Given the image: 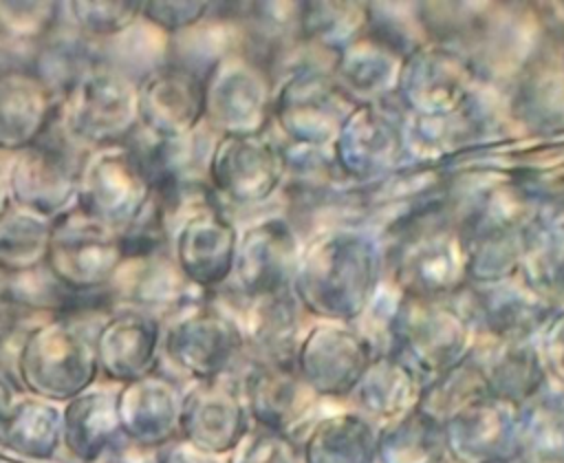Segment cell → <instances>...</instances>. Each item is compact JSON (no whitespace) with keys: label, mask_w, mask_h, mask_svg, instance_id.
<instances>
[{"label":"cell","mask_w":564,"mask_h":463,"mask_svg":"<svg viewBox=\"0 0 564 463\" xmlns=\"http://www.w3.org/2000/svg\"><path fill=\"white\" fill-rule=\"evenodd\" d=\"M520 463H564V390H544L520 408Z\"/></svg>","instance_id":"obj_11"},{"label":"cell","mask_w":564,"mask_h":463,"mask_svg":"<svg viewBox=\"0 0 564 463\" xmlns=\"http://www.w3.org/2000/svg\"><path fill=\"white\" fill-rule=\"evenodd\" d=\"M247 417L240 390L220 386L196 392L183 410L187 437L209 454L231 452L249 432Z\"/></svg>","instance_id":"obj_8"},{"label":"cell","mask_w":564,"mask_h":463,"mask_svg":"<svg viewBox=\"0 0 564 463\" xmlns=\"http://www.w3.org/2000/svg\"><path fill=\"white\" fill-rule=\"evenodd\" d=\"M425 379L394 353H377L355 390L348 395L352 412L372 426H388L419 408Z\"/></svg>","instance_id":"obj_5"},{"label":"cell","mask_w":564,"mask_h":463,"mask_svg":"<svg viewBox=\"0 0 564 463\" xmlns=\"http://www.w3.org/2000/svg\"><path fill=\"white\" fill-rule=\"evenodd\" d=\"M476 357L489 395L518 410L546 390L549 375L535 342L494 344L487 353H476Z\"/></svg>","instance_id":"obj_7"},{"label":"cell","mask_w":564,"mask_h":463,"mask_svg":"<svg viewBox=\"0 0 564 463\" xmlns=\"http://www.w3.org/2000/svg\"><path fill=\"white\" fill-rule=\"evenodd\" d=\"M240 397L247 414L260 428L282 434H291L315 399L300 377L295 359H256L242 377Z\"/></svg>","instance_id":"obj_4"},{"label":"cell","mask_w":564,"mask_h":463,"mask_svg":"<svg viewBox=\"0 0 564 463\" xmlns=\"http://www.w3.org/2000/svg\"><path fill=\"white\" fill-rule=\"evenodd\" d=\"M390 342V353L410 364L425 381L458 366L476 351V335L463 309L443 300L408 295L392 315Z\"/></svg>","instance_id":"obj_1"},{"label":"cell","mask_w":564,"mask_h":463,"mask_svg":"<svg viewBox=\"0 0 564 463\" xmlns=\"http://www.w3.org/2000/svg\"><path fill=\"white\" fill-rule=\"evenodd\" d=\"M379 428L346 410L322 417L302 443V463H377Z\"/></svg>","instance_id":"obj_9"},{"label":"cell","mask_w":564,"mask_h":463,"mask_svg":"<svg viewBox=\"0 0 564 463\" xmlns=\"http://www.w3.org/2000/svg\"><path fill=\"white\" fill-rule=\"evenodd\" d=\"M377 463H449L443 426L421 408L381 426Z\"/></svg>","instance_id":"obj_10"},{"label":"cell","mask_w":564,"mask_h":463,"mask_svg":"<svg viewBox=\"0 0 564 463\" xmlns=\"http://www.w3.org/2000/svg\"><path fill=\"white\" fill-rule=\"evenodd\" d=\"M463 313L476 340L478 335L487 337L494 346L535 342L555 311L542 304L531 291L487 289L476 293Z\"/></svg>","instance_id":"obj_6"},{"label":"cell","mask_w":564,"mask_h":463,"mask_svg":"<svg viewBox=\"0 0 564 463\" xmlns=\"http://www.w3.org/2000/svg\"><path fill=\"white\" fill-rule=\"evenodd\" d=\"M375 355V344L359 331L324 322L300 340L295 368L315 397L348 399Z\"/></svg>","instance_id":"obj_2"},{"label":"cell","mask_w":564,"mask_h":463,"mask_svg":"<svg viewBox=\"0 0 564 463\" xmlns=\"http://www.w3.org/2000/svg\"><path fill=\"white\" fill-rule=\"evenodd\" d=\"M231 452L229 463H302L295 439L267 428L249 430Z\"/></svg>","instance_id":"obj_13"},{"label":"cell","mask_w":564,"mask_h":463,"mask_svg":"<svg viewBox=\"0 0 564 463\" xmlns=\"http://www.w3.org/2000/svg\"><path fill=\"white\" fill-rule=\"evenodd\" d=\"M538 351L546 375L564 390V309H557L538 335Z\"/></svg>","instance_id":"obj_14"},{"label":"cell","mask_w":564,"mask_h":463,"mask_svg":"<svg viewBox=\"0 0 564 463\" xmlns=\"http://www.w3.org/2000/svg\"><path fill=\"white\" fill-rule=\"evenodd\" d=\"M502 463H520V461H518V459H516V461H502Z\"/></svg>","instance_id":"obj_15"},{"label":"cell","mask_w":564,"mask_h":463,"mask_svg":"<svg viewBox=\"0 0 564 463\" xmlns=\"http://www.w3.org/2000/svg\"><path fill=\"white\" fill-rule=\"evenodd\" d=\"M449 463H502L518 459L520 410L487 395L443 423Z\"/></svg>","instance_id":"obj_3"},{"label":"cell","mask_w":564,"mask_h":463,"mask_svg":"<svg viewBox=\"0 0 564 463\" xmlns=\"http://www.w3.org/2000/svg\"><path fill=\"white\" fill-rule=\"evenodd\" d=\"M178 344L181 362L198 377L218 375L240 351L242 335L238 326L223 317H207L194 324Z\"/></svg>","instance_id":"obj_12"}]
</instances>
